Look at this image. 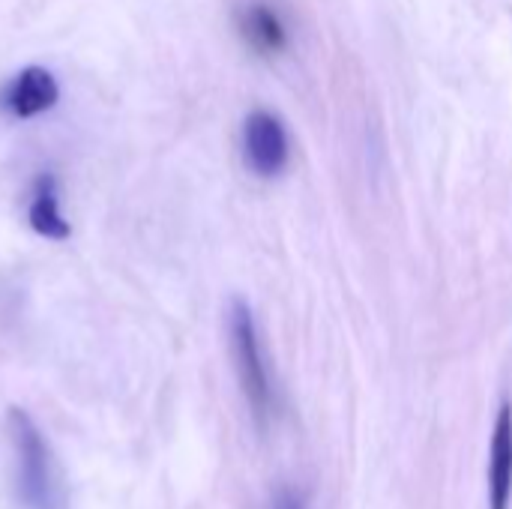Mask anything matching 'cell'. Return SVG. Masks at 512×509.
I'll use <instances>...</instances> for the list:
<instances>
[{
    "label": "cell",
    "mask_w": 512,
    "mask_h": 509,
    "mask_svg": "<svg viewBox=\"0 0 512 509\" xmlns=\"http://www.w3.org/2000/svg\"><path fill=\"white\" fill-rule=\"evenodd\" d=\"M9 438L15 447V465H18V498L27 509H66L63 489L57 480V468L48 450V441L36 429L27 411L9 408L6 417Z\"/></svg>",
    "instance_id": "cell-1"
},
{
    "label": "cell",
    "mask_w": 512,
    "mask_h": 509,
    "mask_svg": "<svg viewBox=\"0 0 512 509\" xmlns=\"http://www.w3.org/2000/svg\"><path fill=\"white\" fill-rule=\"evenodd\" d=\"M228 333H231V354H234V366H237V378H240L243 396H246V402L252 408L255 423L264 429L267 420L273 417L276 399H273L270 375H267V366H264V354H261V342H258V327H255L252 309L243 300H231Z\"/></svg>",
    "instance_id": "cell-2"
},
{
    "label": "cell",
    "mask_w": 512,
    "mask_h": 509,
    "mask_svg": "<svg viewBox=\"0 0 512 509\" xmlns=\"http://www.w3.org/2000/svg\"><path fill=\"white\" fill-rule=\"evenodd\" d=\"M243 156L258 177H276L288 165V132L282 120L264 108L252 111L243 123Z\"/></svg>",
    "instance_id": "cell-3"
},
{
    "label": "cell",
    "mask_w": 512,
    "mask_h": 509,
    "mask_svg": "<svg viewBox=\"0 0 512 509\" xmlns=\"http://www.w3.org/2000/svg\"><path fill=\"white\" fill-rule=\"evenodd\" d=\"M57 99H60L57 78L42 66H27L9 81V87L3 93V108L18 120H30L36 114L54 108Z\"/></svg>",
    "instance_id": "cell-4"
},
{
    "label": "cell",
    "mask_w": 512,
    "mask_h": 509,
    "mask_svg": "<svg viewBox=\"0 0 512 509\" xmlns=\"http://www.w3.org/2000/svg\"><path fill=\"white\" fill-rule=\"evenodd\" d=\"M512 504V405L504 402L492 432L489 450V509H510Z\"/></svg>",
    "instance_id": "cell-5"
},
{
    "label": "cell",
    "mask_w": 512,
    "mask_h": 509,
    "mask_svg": "<svg viewBox=\"0 0 512 509\" xmlns=\"http://www.w3.org/2000/svg\"><path fill=\"white\" fill-rule=\"evenodd\" d=\"M27 222L39 237L48 240H66L72 234L69 222L60 213V201H57V180L51 174L39 177L33 186V198L27 207Z\"/></svg>",
    "instance_id": "cell-6"
},
{
    "label": "cell",
    "mask_w": 512,
    "mask_h": 509,
    "mask_svg": "<svg viewBox=\"0 0 512 509\" xmlns=\"http://www.w3.org/2000/svg\"><path fill=\"white\" fill-rule=\"evenodd\" d=\"M243 33H246V39L255 45V48H261V51H279V48H285V27H282V21H279V15L270 9V6H264V3H255L246 15H243Z\"/></svg>",
    "instance_id": "cell-7"
},
{
    "label": "cell",
    "mask_w": 512,
    "mask_h": 509,
    "mask_svg": "<svg viewBox=\"0 0 512 509\" xmlns=\"http://www.w3.org/2000/svg\"><path fill=\"white\" fill-rule=\"evenodd\" d=\"M273 509H306V498L294 489H282L276 498H273Z\"/></svg>",
    "instance_id": "cell-8"
}]
</instances>
